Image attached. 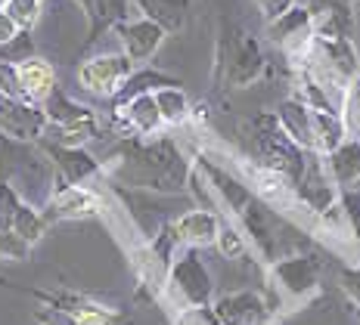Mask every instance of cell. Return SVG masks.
Returning <instances> with one entry per match:
<instances>
[{"instance_id":"cell-36","label":"cell","mask_w":360,"mask_h":325,"mask_svg":"<svg viewBox=\"0 0 360 325\" xmlns=\"http://www.w3.org/2000/svg\"><path fill=\"white\" fill-rule=\"evenodd\" d=\"M0 10H6V0H0Z\"/></svg>"},{"instance_id":"cell-22","label":"cell","mask_w":360,"mask_h":325,"mask_svg":"<svg viewBox=\"0 0 360 325\" xmlns=\"http://www.w3.org/2000/svg\"><path fill=\"white\" fill-rule=\"evenodd\" d=\"M171 84H177V81H174V78H168V74H162V72H153V69L134 72L131 78L124 81V87L118 90V96H115L112 102L122 105V102L134 100V96H140V93H155L159 87H171Z\"/></svg>"},{"instance_id":"cell-8","label":"cell","mask_w":360,"mask_h":325,"mask_svg":"<svg viewBox=\"0 0 360 325\" xmlns=\"http://www.w3.org/2000/svg\"><path fill=\"white\" fill-rule=\"evenodd\" d=\"M44 152H47L50 164L59 173V183H72V186H84L87 180L100 177L103 164L94 155L84 152V146H56V142L41 140Z\"/></svg>"},{"instance_id":"cell-35","label":"cell","mask_w":360,"mask_h":325,"mask_svg":"<svg viewBox=\"0 0 360 325\" xmlns=\"http://www.w3.org/2000/svg\"><path fill=\"white\" fill-rule=\"evenodd\" d=\"M342 288L348 291V298L360 307V267H348V270H342Z\"/></svg>"},{"instance_id":"cell-16","label":"cell","mask_w":360,"mask_h":325,"mask_svg":"<svg viewBox=\"0 0 360 325\" xmlns=\"http://www.w3.org/2000/svg\"><path fill=\"white\" fill-rule=\"evenodd\" d=\"M317 37H348L351 34V6L348 0H311L307 4Z\"/></svg>"},{"instance_id":"cell-34","label":"cell","mask_w":360,"mask_h":325,"mask_svg":"<svg viewBox=\"0 0 360 325\" xmlns=\"http://www.w3.org/2000/svg\"><path fill=\"white\" fill-rule=\"evenodd\" d=\"M19 34H22V28L16 25V19H13L6 10H0V47H10Z\"/></svg>"},{"instance_id":"cell-31","label":"cell","mask_w":360,"mask_h":325,"mask_svg":"<svg viewBox=\"0 0 360 325\" xmlns=\"http://www.w3.org/2000/svg\"><path fill=\"white\" fill-rule=\"evenodd\" d=\"M22 205H25V201H22L19 189L13 183H6V180H0V232L13 230V223H16V214H19Z\"/></svg>"},{"instance_id":"cell-23","label":"cell","mask_w":360,"mask_h":325,"mask_svg":"<svg viewBox=\"0 0 360 325\" xmlns=\"http://www.w3.org/2000/svg\"><path fill=\"white\" fill-rule=\"evenodd\" d=\"M155 102H159V112L165 118V124L177 127L190 118V100L186 93L180 90V84H171V87H159L155 90Z\"/></svg>"},{"instance_id":"cell-33","label":"cell","mask_w":360,"mask_h":325,"mask_svg":"<svg viewBox=\"0 0 360 325\" xmlns=\"http://www.w3.org/2000/svg\"><path fill=\"white\" fill-rule=\"evenodd\" d=\"M255 6H258V13L264 16V22H274V19H280L283 13H289L292 6H295V0H255Z\"/></svg>"},{"instance_id":"cell-29","label":"cell","mask_w":360,"mask_h":325,"mask_svg":"<svg viewBox=\"0 0 360 325\" xmlns=\"http://www.w3.org/2000/svg\"><path fill=\"white\" fill-rule=\"evenodd\" d=\"M0 96H4V100H28L22 74H19V62L0 59Z\"/></svg>"},{"instance_id":"cell-17","label":"cell","mask_w":360,"mask_h":325,"mask_svg":"<svg viewBox=\"0 0 360 325\" xmlns=\"http://www.w3.org/2000/svg\"><path fill=\"white\" fill-rule=\"evenodd\" d=\"M19 74H22V84H25V93L28 100L44 105V100H47L50 93L59 87V78L53 72V65L47 62V59L41 56H28L19 62Z\"/></svg>"},{"instance_id":"cell-5","label":"cell","mask_w":360,"mask_h":325,"mask_svg":"<svg viewBox=\"0 0 360 325\" xmlns=\"http://www.w3.org/2000/svg\"><path fill=\"white\" fill-rule=\"evenodd\" d=\"M50 127L44 105L32 100H4L0 96V133L13 142H41Z\"/></svg>"},{"instance_id":"cell-26","label":"cell","mask_w":360,"mask_h":325,"mask_svg":"<svg viewBox=\"0 0 360 325\" xmlns=\"http://www.w3.org/2000/svg\"><path fill=\"white\" fill-rule=\"evenodd\" d=\"M214 248L221 251L227 260H236V257H243L249 251V236L243 232V226H233V223H224L221 232H217V241Z\"/></svg>"},{"instance_id":"cell-1","label":"cell","mask_w":360,"mask_h":325,"mask_svg":"<svg viewBox=\"0 0 360 325\" xmlns=\"http://www.w3.org/2000/svg\"><path fill=\"white\" fill-rule=\"evenodd\" d=\"M103 173H109L118 183H127L134 189H153V192H180L190 180V168L171 140H155L149 146L124 142L109 158V164H103Z\"/></svg>"},{"instance_id":"cell-9","label":"cell","mask_w":360,"mask_h":325,"mask_svg":"<svg viewBox=\"0 0 360 325\" xmlns=\"http://www.w3.org/2000/svg\"><path fill=\"white\" fill-rule=\"evenodd\" d=\"M267 37L274 44H280L289 56L302 59V53L311 47L314 41V19L307 6H292L289 13H283L280 19L267 22Z\"/></svg>"},{"instance_id":"cell-11","label":"cell","mask_w":360,"mask_h":325,"mask_svg":"<svg viewBox=\"0 0 360 325\" xmlns=\"http://www.w3.org/2000/svg\"><path fill=\"white\" fill-rule=\"evenodd\" d=\"M276 121H280L283 133L302 146L304 152H317V127H314V109L298 100V96H289L276 105Z\"/></svg>"},{"instance_id":"cell-4","label":"cell","mask_w":360,"mask_h":325,"mask_svg":"<svg viewBox=\"0 0 360 325\" xmlns=\"http://www.w3.org/2000/svg\"><path fill=\"white\" fill-rule=\"evenodd\" d=\"M131 74H134V59L124 50H118L84 59L78 65V72H75V78H78V87L87 90V93L103 96V100H115L118 90L124 87V81Z\"/></svg>"},{"instance_id":"cell-6","label":"cell","mask_w":360,"mask_h":325,"mask_svg":"<svg viewBox=\"0 0 360 325\" xmlns=\"http://www.w3.org/2000/svg\"><path fill=\"white\" fill-rule=\"evenodd\" d=\"M274 282L289 298H307L320 285V260L314 254H292L274 260Z\"/></svg>"},{"instance_id":"cell-7","label":"cell","mask_w":360,"mask_h":325,"mask_svg":"<svg viewBox=\"0 0 360 325\" xmlns=\"http://www.w3.org/2000/svg\"><path fill=\"white\" fill-rule=\"evenodd\" d=\"M103 211V199L87 186H72L59 183L53 195L47 199V223L50 220H84V217H96Z\"/></svg>"},{"instance_id":"cell-2","label":"cell","mask_w":360,"mask_h":325,"mask_svg":"<svg viewBox=\"0 0 360 325\" xmlns=\"http://www.w3.org/2000/svg\"><path fill=\"white\" fill-rule=\"evenodd\" d=\"M44 112L50 118V127L44 133L47 142H56V146H84L96 137L100 131V121H96V112L90 105L75 102L69 93H63V87H56L53 93L44 100Z\"/></svg>"},{"instance_id":"cell-28","label":"cell","mask_w":360,"mask_h":325,"mask_svg":"<svg viewBox=\"0 0 360 325\" xmlns=\"http://www.w3.org/2000/svg\"><path fill=\"white\" fill-rule=\"evenodd\" d=\"M44 4H47V0H6V13L16 19V25L22 32H32L37 22H41Z\"/></svg>"},{"instance_id":"cell-27","label":"cell","mask_w":360,"mask_h":325,"mask_svg":"<svg viewBox=\"0 0 360 325\" xmlns=\"http://www.w3.org/2000/svg\"><path fill=\"white\" fill-rule=\"evenodd\" d=\"M339 205L345 214V226L354 232V239L360 241V180L348 186H339Z\"/></svg>"},{"instance_id":"cell-19","label":"cell","mask_w":360,"mask_h":325,"mask_svg":"<svg viewBox=\"0 0 360 325\" xmlns=\"http://www.w3.org/2000/svg\"><path fill=\"white\" fill-rule=\"evenodd\" d=\"M140 16L159 22L165 32H180L186 25V13H190V0H134Z\"/></svg>"},{"instance_id":"cell-15","label":"cell","mask_w":360,"mask_h":325,"mask_svg":"<svg viewBox=\"0 0 360 325\" xmlns=\"http://www.w3.org/2000/svg\"><path fill=\"white\" fill-rule=\"evenodd\" d=\"M264 69V56H261L258 44L249 34H239L230 41V53H227V81L230 87H245Z\"/></svg>"},{"instance_id":"cell-18","label":"cell","mask_w":360,"mask_h":325,"mask_svg":"<svg viewBox=\"0 0 360 325\" xmlns=\"http://www.w3.org/2000/svg\"><path fill=\"white\" fill-rule=\"evenodd\" d=\"M87 16V44L96 41L103 32L115 28L127 16V0H75Z\"/></svg>"},{"instance_id":"cell-25","label":"cell","mask_w":360,"mask_h":325,"mask_svg":"<svg viewBox=\"0 0 360 325\" xmlns=\"http://www.w3.org/2000/svg\"><path fill=\"white\" fill-rule=\"evenodd\" d=\"M13 232H19L25 241H32V245H37V241L44 239V232H47V217L41 214L34 205H22L19 214H16V223H13Z\"/></svg>"},{"instance_id":"cell-13","label":"cell","mask_w":360,"mask_h":325,"mask_svg":"<svg viewBox=\"0 0 360 325\" xmlns=\"http://www.w3.org/2000/svg\"><path fill=\"white\" fill-rule=\"evenodd\" d=\"M115 118L137 137H155L162 127H168L159 112V102H155V93H140L134 100L115 105Z\"/></svg>"},{"instance_id":"cell-20","label":"cell","mask_w":360,"mask_h":325,"mask_svg":"<svg viewBox=\"0 0 360 325\" xmlns=\"http://www.w3.org/2000/svg\"><path fill=\"white\" fill-rule=\"evenodd\" d=\"M323 158H326V171L335 186H348L360 180V142L348 140L345 146H339L335 152H329Z\"/></svg>"},{"instance_id":"cell-12","label":"cell","mask_w":360,"mask_h":325,"mask_svg":"<svg viewBox=\"0 0 360 325\" xmlns=\"http://www.w3.org/2000/svg\"><path fill=\"white\" fill-rule=\"evenodd\" d=\"M221 226H224V220L217 211L193 208V211H184L174 220V232H177L180 245H186V248H212L217 241Z\"/></svg>"},{"instance_id":"cell-3","label":"cell","mask_w":360,"mask_h":325,"mask_svg":"<svg viewBox=\"0 0 360 325\" xmlns=\"http://www.w3.org/2000/svg\"><path fill=\"white\" fill-rule=\"evenodd\" d=\"M212 291L214 282L208 267L199 260V248H186V251L174 254L168 279H165V298L177 310H190V307H208Z\"/></svg>"},{"instance_id":"cell-21","label":"cell","mask_w":360,"mask_h":325,"mask_svg":"<svg viewBox=\"0 0 360 325\" xmlns=\"http://www.w3.org/2000/svg\"><path fill=\"white\" fill-rule=\"evenodd\" d=\"M314 127H317V152L329 155L348 142V131L339 112H314Z\"/></svg>"},{"instance_id":"cell-32","label":"cell","mask_w":360,"mask_h":325,"mask_svg":"<svg viewBox=\"0 0 360 325\" xmlns=\"http://www.w3.org/2000/svg\"><path fill=\"white\" fill-rule=\"evenodd\" d=\"M177 325H224V322L217 319L212 307H190V310H180Z\"/></svg>"},{"instance_id":"cell-14","label":"cell","mask_w":360,"mask_h":325,"mask_svg":"<svg viewBox=\"0 0 360 325\" xmlns=\"http://www.w3.org/2000/svg\"><path fill=\"white\" fill-rule=\"evenodd\" d=\"M212 310L224 325H261L267 319V304L255 291H233L217 298Z\"/></svg>"},{"instance_id":"cell-24","label":"cell","mask_w":360,"mask_h":325,"mask_svg":"<svg viewBox=\"0 0 360 325\" xmlns=\"http://www.w3.org/2000/svg\"><path fill=\"white\" fill-rule=\"evenodd\" d=\"M339 115L345 121V131H348V140L360 142V74L348 84L342 102H339Z\"/></svg>"},{"instance_id":"cell-30","label":"cell","mask_w":360,"mask_h":325,"mask_svg":"<svg viewBox=\"0 0 360 325\" xmlns=\"http://www.w3.org/2000/svg\"><path fill=\"white\" fill-rule=\"evenodd\" d=\"M32 248H34L32 241H25L19 232H13V230L0 232V263H22V260H28Z\"/></svg>"},{"instance_id":"cell-10","label":"cell","mask_w":360,"mask_h":325,"mask_svg":"<svg viewBox=\"0 0 360 325\" xmlns=\"http://www.w3.org/2000/svg\"><path fill=\"white\" fill-rule=\"evenodd\" d=\"M118 32V41H122V50L127 53V56L134 59V65L137 62H149V59L159 53V47L165 44V37H168V32L159 25V22L140 16V19H131V22H118L115 25Z\"/></svg>"}]
</instances>
